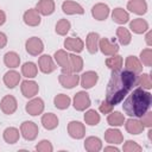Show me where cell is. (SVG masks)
Masks as SVG:
<instances>
[{
	"label": "cell",
	"mask_w": 152,
	"mask_h": 152,
	"mask_svg": "<svg viewBox=\"0 0 152 152\" xmlns=\"http://www.w3.org/2000/svg\"><path fill=\"white\" fill-rule=\"evenodd\" d=\"M138 86H140L145 90H150L152 88V80L150 74H145V72L140 74L138 76Z\"/></svg>",
	"instance_id": "41"
},
{
	"label": "cell",
	"mask_w": 152,
	"mask_h": 152,
	"mask_svg": "<svg viewBox=\"0 0 152 152\" xmlns=\"http://www.w3.org/2000/svg\"><path fill=\"white\" fill-rule=\"evenodd\" d=\"M122 64H124V58L122 56L120 55H113V56H109L107 59H106V65L112 70V71H116V70H120L122 68Z\"/></svg>",
	"instance_id": "35"
},
{
	"label": "cell",
	"mask_w": 152,
	"mask_h": 152,
	"mask_svg": "<svg viewBox=\"0 0 152 152\" xmlns=\"http://www.w3.org/2000/svg\"><path fill=\"white\" fill-rule=\"evenodd\" d=\"M2 138H4L5 142H7L10 145H13V144L19 141L20 131L17 127H7V128H5V131L2 133Z\"/></svg>",
	"instance_id": "29"
},
{
	"label": "cell",
	"mask_w": 152,
	"mask_h": 152,
	"mask_svg": "<svg viewBox=\"0 0 152 152\" xmlns=\"http://www.w3.org/2000/svg\"><path fill=\"white\" fill-rule=\"evenodd\" d=\"M40 122L43 125V127L48 131H52L55 128L58 127L59 125V119L56 114L53 113H45L42 115V119H40Z\"/></svg>",
	"instance_id": "25"
},
{
	"label": "cell",
	"mask_w": 152,
	"mask_h": 152,
	"mask_svg": "<svg viewBox=\"0 0 152 152\" xmlns=\"http://www.w3.org/2000/svg\"><path fill=\"white\" fill-rule=\"evenodd\" d=\"M83 69V58L77 53H69L68 66L62 69V74H78Z\"/></svg>",
	"instance_id": "4"
},
{
	"label": "cell",
	"mask_w": 152,
	"mask_h": 152,
	"mask_svg": "<svg viewBox=\"0 0 152 152\" xmlns=\"http://www.w3.org/2000/svg\"><path fill=\"white\" fill-rule=\"evenodd\" d=\"M4 64L8 69H15L20 65V56L15 51H8L4 55Z\"/></svg>",
	"instance_id": "30"
},
{
	"label": "cell",
	"mask_w": 152,
	"mask_h": 152,
	"mask_svg": "<svg viewBox=\"0 0 152 152\" xmlns=\"http://www.w3.org/2000/svg\"><path fill=\"white\" fill-rule=\"evenodd\" d=\"M20 90H21V94L26 99H32L36 95H38V91H39V86L36 81L31 80V78H26L21 82L20 84Z\"/></svg>",
	"instance_id": "8"
},
{
	"label": "cell",
	"mask_w": 152,
	"mask_h": 152,
	"mask_svg": "<svg viewBox=\"0 0 152 152\" xmlns=\"http://www.w3.org/2000/svg\"><path fill=\"white\" fill-rule=\"evenodd\" d=\"M53 104L57 109L64 110V109H68L69 106L71 104V99L65 94H58L53 97Z\"/></svg>",
	"instance_id": "36"
},
{
	"label": "cell",
	"mask_w": 152,
	"mask_h": 152,
	"mask_svg": "<svg viewBox=\"0 0 152 152\" xmlns=\"http://www.w3.org/2000/svg\"><path fill=\"white\" fill-rule=\"evenodd\" d=\"M38 74V66L33 62H26L21 65V75L26 78H34Z\"/></svg>",
	"instance_id": "34"
},
{
	"label": "cell",
	"mask_w": 152,
	"mask_h": 152,
	"mask_svg": "<svg viewBox=\"0 0 152 152\" xmlns=\"http://www.w3.org/2000/svg\"><path fill=\"white\" fill-rule=\"evenodd\" d=\"M138 86L137 74L129 70L113 71L106 88V101L115 106L120 103L124 97Z\"/></svg>",
	"instance_id": "1"
},
{
	"label": "cell",
	"mask_w": 152,
	"mask_h": 152,
	"mask_svg": "<svg viewBox=\"0 0 152 152\" xmlns=\"http://www.w3.org/2000/svg\"><path fill=\"white\" fill-rule=\"evenodd\" d=\"M84 148L88 152H99L102 150V141L99 137H88L84 140Z\"/></svg>",
	"instance_id": "31"
},
{
	"label": "cell",
	"mask_w": 152,
	"mask_h": 152,
	"mask_svg": "<svg viewBox=\"0 0 152 152\" xmlns=\"http://www.w3.org/2000/svg\"><path fill=\"white\" fill-rule=\"evenodd\" d=\"M83 118H84V122L89 126H96V125H99V122L101 120L100 114L95 109H88Z\"/></svg>",
	"instance_id": "38"
},
{
	"label": "cell",
	"mask_w": 152,
	"mask_h": 152,
	"mask_svg": "<svg viewBox=\"0 0 152 152\" xmlns=\"http://www.w3.org/2000/svg\"><path fill=\"white\" fill-rule=\"evenodd\" d=\"M140 121L144 125V127L151 128L152 127V112L147 110L142 116H140Z\"/></svg>",
	"instance_id": "44"
},
{
	"label": "cell",
	"mask_w": 152,
	"mask_h": 152,
	"mask_svg": "<svg viewBox=\"0 0 152 152\" xmlns=\"http://www.w3.org/2000/svg\"><path fill=\"white\" fill-rule=\"evenodd\" d=\"M56 5L53 0H39L36 5V10L38 11V13L40 15H51L55 12Z\"/></svg>",
	"instance_id": "23"
},
{
	"label": "cell",
	"mask_w": 152,
	"mask_h": 152,
	"mask_svg": "<svg viewBox=\"0 0 152 152\" xmlns=\"http://www.w3.org/2000/svg\"><path fill=\"white\" fill-rule=\"evenodd\" d=\"M36 150L38 152H52L53 151V146L49 140L43 139L36 145Z\"/></svg>",
	"instance_id": "43"
},
{
	"label": "cell",
	"mask_w": 152,
	"mask_h": 152,
	"mask_svg": "<svg viewBox=\"0 0 152 152\" xmlns=\"http://www.w3.org/2000/svg\"><path fill=\"white\" fill-rule=\"evenodd\" d=\"M7 45V36L0 31V50L4 49Z\"/></svg>",
	"instance_id": "46"
},
{
	"label": "cell",
	"mask_w": 152,
	"mask_h": 152,
	"mask_svg": "<svg viewBox=\"0 0 152 152\" xmlns=\"http://www.w3.org/2000/svg\"><path fill=\"white\" fill-rule=\"evenodd\" d=\"M113 107H114L113 104H110L109 102H107V101L104 100V101L101 102L99 109H100V112H101L102 114H109V113L113 110Z\"/></svg>",
	"instance_id": "45"
},
{
	"label": "cell",
	"mask_w": 152,
	"mask_h": 152,
	"mask_svg": "<svg viewBox=\"0 0 152 152\" xmlns=\"http://www.w3.org/2000/svg\"><path fill=\"white\" fill-rule=\"evenodd\" d=\"M44 108H45V103H44L43 99L42 97H36V96L30 99V101L25 104L26 113L32 115V116H37V115L43 114Z\"/></svg>",
	"instance_id": "6"
},
{
	"label": "cell",
	"mask_w": 152,
	"mask_h": 152,
	"mask_svg": "<svg viewBox=\"0 0 152 152\" xmlns=\"http://www.w3.org/2000/svg\"><path fill=\"white\" fill-rule=\"evenodd\" d=\"M97 81H99V75L96 71L93 70H88L80 76V84L84 89H91L97 83Z\"/></svg>",
	"instance_id": "14"
},
{
	"label": "cell",
	"mask_w": 152,
	"mask_h": 152,
	"mask_svg": "<svg viewBox=\"0 0 152 152\" xmlns=\"http://www.w3.org/2000/svg\"><path fill=\"white\" fill-rule=\"evenodd\" d=\"M59 84L65 89H72L78 86L80 76L77 74H61L58 76Z\"/></svg>",
	"instance_id": "16"
},
{
	"label": "cell",
	"mask_w": 152,
	"mask_h": 152,
	"mask_svg": "<svg viewBox=\"0 0 152 152\" xmlns=\"http://www.w3.org/2000/svg\"><path fill=\"white\" fill-rule=\"evenodd\" d=\"M38 69L43 74H51L57 69V65L50 55H42L38 59Z\"/></svg>",
	"instance_id": "12"
},
{
	"label": "cell",
	"mask_w": 152,
	"mask_h": 152,
	"mask_svg": "<svg viewBox=\"0 0 152 152\" xmlns=\"http://www.w3.org/2000/svg\"><path fill=\"white\" fill-rule=\"evenodd\" d=\"M5 23H6V13L2 10H0V26H2Z\"/></svg>",
	"instance_id": "48"
},
{
	"label": "cell",
	"mask_w": 152,
	"mask_h": 152,
	"mask_svg": "<svg viewBox=\"0 0 152 152\" xmlns=\"http://www.w3.org/2000/svg\"><path fill=\"white\" fill-rule=\"evenodd\" d=\"M124 152H140L142 151V147L134 140H127L122 146Z\"/></svg>",
	"instance_id": "42"
},
{
	"label": "cell",
	"mask_w": 152,
	"mask_h": 152,
	"mask_svg": "<svg viewBox=\"0 0 152 152\" xmlns=\"http://www.w3.org/2000/svg\"><path fill=\"white\" fill-rule=\"evenodd\" d=\"M125 115L118 110L115 112H110L107 116V124L112 127H120L125 124Z\"/></svg>",
	"instance_id": "32"
},
{
	"label": "cell",
	"mask_w": 152,
	"mask_h": 152,
	"mask_svg": "<svg viewBox=\"0 0 152 152\" xmlns=\"http://www.w3.org/2000/svg\"><path fill=\"white\" fill-rule=\"evenodd\" d=\"M104 141L110 145H119L124 141V135L118 128H108L104 131Z\"/></svg>",
	"instance_id": "22"
},
{
	"label": "cell",
	"mask_w": 152,
	"mask_h": 152,
	"mask_svg": "<svg viewBox=\"0 0 152 152\" xmlns=\"http://www.w3.org/2000/svg\"><path fill=\"white\" fill-rule=\"evenodd\" d=\"M125 66H126V70H129V71H132V72H134L137 75L140 74L142 71V68H144L141 62L139 61V58L135 57V56H132V55L126 57Z\"/></svg>",
	"instance_id": "28"
},
{
	"label": "cell",
	"mask_w": 152,
	"mask_h": 152,
	"mask_svg": "<svg viewBox=\"0 0 152 152\" xmlns=\"http://www.w3.org/2000/svg\"><path fill=\"white\" fill-rule=\"evenodd\" d=\"M91 104V101H90V97H89V94L84 90H81V91H77L72 99V106L78 112H84L86 109H88Z\"/></svg>",
	"instance_id": "5"
},
{
	"label": "cell",
	"mask_w": 152,
	"mask_h": 152,
	"mask_svg": "<svg viewBox=\"0 0 152 152\" xmlns=\"http://www.w3.org/2000/svg\"><path fill=\"white\" fill-rule=\"evenodd\" d=\"M152 96L145 89L135 88L128 95V97L122 103V109L126 115L131 118H140L151 107Z\"/></svg>",
	"instance_id": "2"
},
{
	"label": "cell",
	"mask_w": 152,
	"mask_h": 152,
	"mask_svg": "<svg viewBox=\"0 0 152 152\" xmlns=\"http://www.w3.org/2000/svg\"><path fill=\"white\" fill-rule=\"evenodd\" d=\"M99 40L100 34L97 32H89L86 37V48L89 53L95 55L99 51Z\"/></svg>",
	"instance_id": "24"
},
{
	"label": "cell",
	"mask_w": 152,
	"mask_h": 152,
	"mask_svg": "<svg viewBox=\"0 0 152 152\" xmlns=\"http://www.w3.org/2000/svg\"><path fill=\"white\" fill-rule=\"evenodd\" d=\"M104 151L107 152V151H113V152H119V148L116 147V146H107V147H104Z\"/></svg>",
	"instance_id": "49"
},
{
	"label": "cell",
	"mask_w": 152,
	"mask_h": 152,
	"mask_svg": "<svg viewBox=\"0 0 152 152\" xmlns=\"http://www.w3.org/2000/svg\"><path fill=\"white\" fill-rule=\"evenodd\" d=\"M70 28H71V24L68 19H59L56 24L55 31L59 36H66V33L70 31Z\"/></svg>",
	"instance_id": "39"
},
{
	"label": "cell",
	"mask_w": 152,
	"mask_h": 152,
	"mask_svg": "<svg viewBox=\"0 0 152 152\" xmlns=\"http://www.w3.org/2000/svg\"><path fill=\"white\" fill-rule=\"evenodd\" d=\"M112 19L119 25H125L129 21V14L122 7H116L112 11Z\"/></svg>",
	"instance_id": "27"
},
{
	"label": "cell",
	"mask_w": 152,
	"mask_h": 152,
	"mask_svg": "<svg viewBox=\"0 0 152 152\" xmlns=\"http://www.w3.org/2000/svg\"><path fill=\"white\" fill-rule=\"evenodd\" d=\"M146 32H147V33H146V36H145V40H146V44H147L148 46H151V45H152V39H151L152 32H151L150 30H147Z\"/></svg>",
	"instance_id": "47"
},
{
	"label": "cell",
	"mask_w": 152,
	"mask_h": 152,
	"mask_svg": "<svg viewBox=\"0 0 152 152\" xmlns=\"http://www.w3.org/2000/svg\"><path fill=\"white\" fill-rule=\"evenodd\" d=\"M151 138H152V129H150V131H148V139L151 140Z\"/></svg>",
	"instance_id": "50"
},
{
	"label": "cell",
	"mask_w": 152,
	"mask_h": 152,
	"mask_svg": "<svg viewBox=\"0 0 152 152\" xmlns=\"http://www.w3.org/2000/svg\"><path fill=\"white\" fill-rule=\"evenodd\" d=\"M116 38L119 40V43L124 46L128 45L131 42H132V34H131V31L124 26H119L116 28Z\"/></svg>",
	"instance_id": "33"
},
{
	"label": "cell",
	"mask_w": 152,
	"mask_h": 152,
	"mask_svg": "<svg viewBox=\"0 0 152 152\" xmlns=\"http://www.w3.org/2000/svg\"><path fill=\"white\" fill-rule=\"evenodd\" d=\"M124 125H125L126 131L129 134H133V135H138V134L142 133L144 129H145L144 125L141 124V121L138 118H129L128 120H125Z\"/></svg>",
	"instance_id": "18"
},
{
	"label": "cell",
	"mask_w": 152,
	"mask_h": 152,
	"mask_svg": "<svg viewBox=\"0 0 152 152\" xmlns=\"http://www.w3.org/2000/svg\"><path fill=\"white\" fill-rule=\"evenodd\" d=\"M139 61L145 66H152V49L151 48H146V49L141 50Z\"/></svg>",
	"instance_id": "40"
},
{
	"label": "cell",
	"mask_w": 152,
	"mask_h": 152,
	"mask_svg": "<svg viewBox=\"0 0 152 152\" xmlns=\"http://www.w3.org/2000/svg\"><path fill=\"white\" fill-rule=\"evenodd\" d=\"M62 11L66 15H74V14H84V8L82 5H80L76 1L71 0H65L62 4Z\"/></svg>",
	"instance_id": "19"
},
{
	"label": "cell",
	"mask_w": 152,
	"mask_h": 152,
	"mask_svg": "<svg viewBox=\"0 0 152 152\" xmlns=\"http://www.w3.org/2000/svg\"><path fill=\"white\" fill-rule=\"evenodd\" d=\"M39 133L38 125L33 121H24L20 125V135L27 141H33Z\"/></svg>",
	"instance_id": "3"
},
{
	"label": "cell",
	"mask_w": 152,
	"mask_h": 152,
	"mask_svg": "<svg viewBox=\"0 0 152 152\" xmlns=\"http://www.w3.org/2000/svg\"><path fill=\"white\" fill-rule=\"evenodd\" d=\"M129 30L135 34H142L148 30V23L142 18H135L129 21Z\"/></svg>",
	"instance_id": "26"
},
{
	"label": "cell",
	"mask_w": 152,
	"mask_h": 152,
	"mask_svg": "<svg viewBox=\"0 0 152 152\" xmlns=\"http://www.w3.org/2000/svg\"><path fill=\"white\" fill-rule=\"evenodd\" d=\"M20 80H21V75H20L18 71L13 70V69H12V70H8L7 72H5L4 77H2L4 84H5L8 89L15 88V87L19 84Z\"/></svg>",
	"instance_id": "21"
},
{
	"label": "cell",
	"mask_w": 152,
	"mask_h": 152,
	"mask_svg": "<svg viewBox=\"0 0 152 152\" xmlns=\"http://www.w3.org/2000/svg\"><path fill=\"white\" fill-rule=\"evenodd\" d=\"M64 48L72 53H80L84 49V42L78 37H66L64 40Z\"/></svg>",
	"instance_id": "15"
},
{
	"label": "cell",
	"mask_w": 152,
	"mask_h": 152,
	"mask_svg": "<svg viewBox=\"0 0 152 152\" xmlns=\"http://www.w3.org/2000/svg\"><path fill=\"white\" fill-rule=\"evenodd\" d=\"M53 59L56 62V64L58 66H61V69L66 68L68 66V62H69V53L66 52V50H57L53 55Z\"/></svg>",
	"instance_id": "37"
},
{
	"label": "cell",
	"mask_w": 152,
	"mask_h": 152,
	"mask_svg": "<svg viewBox=\"0 0 152 152\" xmlns=\"http://www.w3.org/2000/svg\"><path fill=\"white\" fill-rule=\"evenodd\" d=\"M109 13H110L109 6L104 2H97L91 7V15L95 20L103 21L108 18Z\"/></svg>",
	"instance_id": "13"
},
{
	"label": "cell",
	"mask_w": 152,
	"mask_h": 152,
	"mask_svg": "<svg viewBox=\"0 0 152 152\" xmlns=\"http://www.w3.org/2000/svg\"><path fill=\"white\" fill-rule=\"evenodd\" d=\"M23 20L24 23L27 25V26H31V27H36L40 24L42 21V18H40V14L38 13V11L36 8H28L24 12L23 14Z\"/></svg>",
	"instance_id": "17"
},
{
	"label": "cell",
	"mask_w": 152,
	"mask_h": 152,
	"mask_svg": "<svg viewBox=\"0 0 152 152\" xmlns=\"http://www.w3.org/2000/svg\"><path fill=\"white\" fill-rule=\"evenodd\" d=\"M26 52L31 56H39L44 51V43L39 37H31L25 42Z\"/></svg>",
	"instance_id": "7"
},
{
	"label": "cell",
	"mask_w": 152,
	"mask_h": 152,
	"mask_svg": "<svg viewBox=\"0 0 152 152\" xmlns=\"http://www.w3.org/2000/svg\"><path fill=\"white\" fill-rule=\"evenodd\" d=\"M147 8L146 0H129L127 2V10L138 15H144L147 12Z\"/></svg>",
	"instance_id": "20"
},
{
	"label": "cell",
	"mask_w": 152,
	"mask_h": 152,
	"mask_svg": "<svg viewBox=\"0 0 152 152\" xmlns=\"http://www.w3.org/2000/svg\"><path fill=\"white\" fill-rule=\"evenodd\" d=\"M66 131H68L69 137L72 139H76V140H80V139L84 138V135H86V126L81 121H76V120L70 121L68 124Z\"/></svg>",
	"instance_id": "9"
},
{
	"label": "cell",
	"mask_w": 152,
	"mask_h": 152,
	"mask_svg": "<svg viewBox=\"0 0 152 152\" xmlns=\"http://www.w3.org/2000/svg\"><path fill=\"white\" fill-rule=\"evenodd\" d=\"M119 45L109 40L108 38H100L99 40V50L104 55V56H113L116 55L119 52Z\"/></svg>",
	"instance_id": "11"
},
{
	"label": "cell",
	"mask_w": 152,
	"mask_h": 152,
	"mask_svg": "<svg viewBox=\"0 0 152 152\" xmlns=\"http://www.w3.org/2000/svg\"><path fill=\"white\" fill-rule=\"evenodd\" d=\"M0 109L6 115H12L18 109V101L13 95H5L0 101Z\"/></svg>",
	"instance_id": "10"
}]
</instances>
